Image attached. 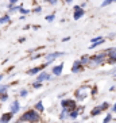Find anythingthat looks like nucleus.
I'll use <instances>...</instances> for the list:
<instances>
[{"label":"nucleus","instance_id":"f257e3e1","mask_svg":"<svg viewBox=\"0 0 116 123\" xmlns=\"http://www.w3.org/2000/svg\"><path fill=\"white\" fill-rule=\"evenodd\" d=\"M107 53L104 51H100V53H96V54L91 55V58H89V62H88V68H91V69H94V68H97V66L103 65V64H105L107 62Z\"/></svg>","mask_w":116,"mask_h":123},{"label":"nucleus","instance_id":"f03ea898","mask_svg":"<svg viewBox=\"0 0 116 123\" xmlns=\"http://www.w3.org/2000/svg\"><path fill=\"white\" fill-rule=\"evenodd\" d=\"M19 119L22 120L23 123H29V122H34V123H38L41 120V115L39 112L36 111V110H27L26 112H23V115L19 118Z\"/></svg>","mask_w":116,"mask_h":123},{"label":"nucleus","instance_id":"7ed1b4c3","mask_svg":"<svg viewBox=\"0 0 116 123\" xmlns=\"http://www.w3.org/2000/svg\"><path fill=\"white\" fill-rule=\"evenodd\" d=\"M91 95H92V87H89V85H82V87L77 88L76 92H74L76 100H78V101L87 100Z\"/></svg>","mask_w":116,"mask_h":123},{"label":"nucleus","instance_id":"20e7f679","mask_svg":"<svg viewBox=\"0 0 116 123\" xmlns=\"http://www.w3.org/2000/svg\"><path fill=\"white\" fill-rule=\"evenodd\" d=\"M61 107H62V111H65V112L69 114L72 110L77 108V100L76 99H62Z\"/></svg>","mask_w":116,"mask_h":123},{"label":"nucleus","instance_id":"39448f33","mask_svg":"<svg viewBox=\"0 0 116 123\" xmlns=\"http://www.w3.org/2000/svg\"><path fill=\"white\" fill-rule=\"evenodd\" d=\"M84 16H85V8H82L78 4H74L73 6V19L74 20H80Z\"/></svg>","mask_w":116,"mask_h":123},{"label":"nucleus","instance_id":"423d86ee","mask_svg":"<svg viewBox=\"0 0 116 123\" xmlns=\"http://www.w3.org/2000/svg\"><path fill=\"white\" fill-rule=\"evenodd\" d=\"M51 64H53V61H46L45 64H42V65H39V66H35V68L29 69V70H27V74H29V76H35V74H38L39 72L45 70V68L49 66V65H51Z\"/></svg>","mask_w":116,"mask_h":123},{"label":"nucleus","instance_id":"0eeeda50","mask_svg":"<svg viewBox=\"0 0 116 123\" xmlns=\"http://www.w3.org/2000/svg\"><path fill=\"white\" fill-rule=\"evenodd\" d=\"M62 55H65V53H62V51H53V53H49V54H45V60L46 61H53L54 62L57 58L62 57Z\"/></svg>","mask_w":116,"mask_h":123},{"label":"nucleus","instance_id":"6e6552de","mask_svg":"<svg viewBox=\"0 0 116 123\" xmlns=\"http://www.w3.org/2000/svg\"><path fill=\"white\" fill-rule=\"evenodd\" d=\"M49 80H51L50 74H49L47 72H45V70H42V72H39L38 74H36L35 81H38V83H45V81H49Z\"/></svg>","mask_w":116,"mask_h":123},{"label":"nucleus","instance_id":"1a4fd4ad","mask_svg":"<svg viewBox=\"0 0 116 123\" xmlns=\"http://www.w3.org/2000/svg\"><path fill=\"white\" fill-rule=\"evenodd\" d=\"M84 69H85V66L80 62V60H76V61L73 62V65H72V72L73 73H80V72H82Z\"/></svg>","mask_w":116,"mask_h":123},{"label":"nucleus","instance_id":"9d476101","mask_svg":"<svg viewBox=\"0 0 116 123\" xmlns=\"http://www.w3.org/2000/svg\"><path fill=\"white\" fill-rule=\"evenodd\" d=\"M12 116H14L12 112H4L3 115L0 116V123H10L12 120Z\"/></svg>","mask_w":116,"mask_h":123},{"label":"nucleus","instance_id":"9b49d317","mask_svg":"<svg viewBox=\"0 0 116 123\" xmlns=\"http://www.w3.org/2000/svg\"><path fill=\"white\" fill-rule=\"evenodd\" d=\"M19 110H20V103H19V100H14L11 103V105H10V112H12V114H18Z\"/></svg>","mask_w":116,"mask_h":123},{"label":"nucleus","instance_id":"f8f14e48","mask_svg":"<svg viewBox=\"0 0 116 123\" xmlns=\"http://www.w3.org/2000/svg\"><path fill=\"white\" fill-rule=\"evenodd\" d=\"M62 70H64V64H59V65H55V66L51 68V73H53L54 76H61Z\"/></svg>","mask_w":116,"mask_h":123},{"label":"nucleus","instance_id":"ddd939ff","mask_svg":"<svg viewBox=\"0 0 116 123\" xmlns=\"http://www.w3.org/2000/svg\"><path fill=\"white\" fill-rule=\"evenodd\" d=\"M7 23H11V16H10V14H4L3 16H0V26L7 25Z\"/></svg>","mask_w":116,"mask_h":123},{"label":"nucleus","instance_id":"4468645a","mask_svg":"<svg viewBox=\"0 0 116 123\" xmlns=\"http://www.w3.org/2000/svg\"><path fill=\"white\" fill-rule=\"evenodd\" d=\"M7 8H8V14H15V12L19 11V8H20V6H18V4H15V6H11V4H7Z\"/></svg>","mask_w":116,"mask_h":123},{"label":"nucleus","instance_id":"2eb2a0df","mask_svg":"<svg viewBox=\"0 0 116 123\" xmlns=\"http://www.w3.org/2000/svg\"><path fill=\"white\" fill-rule=\"evenodd\" d=\"M34 110H36L38 112H43L45 111V105H43V103L42 101H36L35 103V105H34Z\"/></svg>","mask_w":116,"mask_h":123},{"label":"nucleus","instance_id":"dca6fc26","mask_svg":"<svg viewBox=\"0 0 116 123\" xmlns=\"http://www.w3.org/2000/svg\"><path fill=\"white\" fill-rule=\"evenodd\" d=\"M105 53H107V57H116V46L115 47H108V49L105 50Z\"/></svg>","mask_w":116,"mask_h":123},{"label":"nucleus","instance_id":"f3484780","mask_svg":"<svg viewBox=\"0 0 116 123\" xmlns=\"http://www.w3.org/2000/svg\"><path fill=\"white\" fill-rule=\"evenodd\" d=\"M78 114H80V108H74V110H72V111L69 112V118L73 119V120H76V118L78 116Z\"/></svg>","mask_w":116,"mask_h":123},{"label":"nucleus","instance_id":"a211bd4d","mask_svg":"<svg viewBox=\"0 0 116 123\" xmlns=\"http://www.w3.org/2000/svg\"><path fill=\"white\" fill-rule=\"evenodd\" d=\"M101 112H103L101 107H100V105H97V107H94V108L91 111V116H97V115H100Z\"/></svg>","mask_w":116,"mask_h":123},{"label":"nucleus","instance_id":"6ab92c4d","mask_svg":"<svg viewBox=\"0 0 116 123\" xmlns=\"http://www.w3.org/2000/svg\"><path fill=\"white\" fill-rule=\"evenodd\" d=\"M89 58H91V55H89V54H84L82 57L80 58V62L84 66H87V65H88V62H89Z\"/></svg>","mask_w":116,"mask_h":123},{"label":"nucleus","instance_id":"aec40b11","mask_svg":"<svg viewBox=\"0 0 116 123\" xmlns=\"http://www.w3.org/2000/svg\"><path fill=\"white\" fill-rule=\"evenodd\" d=\"M104 42H105V39H104V38H103V39H100V41H96V42H93V43H92L91 46H89V49H91V50H93V49L99 47L100 45H103Z\"/></svg>","mask_w":116,"mask_h":123},{"label":"nucleus","instance_id":"412c9836","mask_svg":"<svg viewBox=\"0 0 116 123\" xmlns=\"http://www.w3.org/2000/svg\"><path fill=\"white\" fill-rule=\"evenodd\" d=\"M18 12H20V15H24V16H26V15H29L30 12H31V10H27V8H24L22 4H20V8H19Z\"/></svg>","mask_w":116,"mask_h":123},{"label":"nucleus","instance_id":"4be33fe9","mask_svg":"<svg viewBox=\"0 0 116 123\" xmlns=\"http://www.w3.org/2000/svg\"><path fill=\"white\" fill-rule=\"evenodd\" d=\"M45 20H46V22H49V23L54 22V20H55V14H50V15H46V16H45Z\"/></svg>","mask_w":116,"mask_h":123},{"label":"nucleus","instance_id":"5701e85b","mask_svg":"<svg viewBox=\"0 0 116 123\" xmlns=\"http://www.w3.org/2000/svg\"><path fill=\"white\" fill-rule=\"evenodd\" d=\"M68 118H69V114L65 112V111H61V114H59V120H65V119H68Z\"/></svg>","mask_w":116,"mask_h":123},{"label":"nucleus","instance_id":"b1692460","mask_svg":"<svg viewBox=\"0 0 116 123\" xmlns=\"http://www.w3.org/2000/svg\"><path fill=\"white\" fill-rule=\"evenodd\" d=\"M107 64H109V65H116V57H108L107 58Z\"/></svg>","mask_w":116,"mask_h":123},{"label":"nucleus","instance_id":"393cba45","mask_svg":"<svg viewBox=\"0 0 116 123\" xmlns=\"http://www.w3.org/2000/svg\"><path fill=\"white\" fill-rule=\"evenodd\" d=\"M111 120H112V114H107V116L103 119V123H111Z\"/></svg>","mask_w":116,"mask_h":123},{"label":"nucleus","instance_id":"a878e982","mask_svg":"<svg viewBox=\"0 0 116 123\" xmlns=\"http://www.w3.org/2000/svg\"><path fill=\"white\" fill-rule=\"evenodd\" d=\"M31 12H34V14H41L42 12V6H35Z\"/></svg>","mask_w":116,"mask_h":123},{"label":"nucleus","instance_id":"bb28decb","mask_svg":"<svg viewBox=\"0 0 116 123\" xmlns=\"http://www.w3.org/2000/svg\"><path fill=\"white\" fill-rule=\"evenodd\" d=\"M7 100H8V93L7 92L0 93V101H7Z\"/></svg>","mask_w":116,"mask_h":123},{"label":"nucleus","instance_id":"cd10ccee","mask_svg":"<svg viewBox=\"0 0 116 123\" xmlns=\"http://www.w3.org/2000/svg\"><path fill=\"white\" fill-rule=\"evenodd\" d=\"M112 3H115L113 0H104V1L101 3V7H103V8H104V7H108V6H111Z\"/></svg>","mask_w":116,"mask_h":123},{"label":"nucleus","instance_id":"c85d7f7f","mask_svg":"<svg viewBox=\"0 0 116 123\" xmlns=\"http://www.w3.org/2000/svg\"><path fill=\"white\" fill-rule=\"evenodd\" d=\"M100 107H101L103 111H107V110L109 108V103H108V101H104V103H101V104H100Z\"/></svg>","mask_w":116,"mask_h":123},{"label":"nucleus","instance_id":"c756f323","mask_svg":"<svg viewBox=\"0 0 116 123\" xmlns=\"http://www.w3.org/2000/svg\"><path fill=\"white\" fill-rule=\"evenodd\" d=\"M42 84H43V83H38V81H34V83H33V88H35V89H39V88H42Z\"/></svg>","mask_w":116,"mask_h":123},{"label":"nucleus","instance_id":"7c9ffc66","mask_svg":"<svg viewBox=\"0 0 116 123\" xmlns=\"http://www.w3.org/2000/svg\"><path fill=\"white\" fill-rule=\"evenodd\" d=\"M45 1H46L47 4H50V6H57L59 0H45Z\"/></svg>","mask_w":116,"mask_h":123},{"label":"nucleus","instance_id":"2f4dec72","mask_svg":"<svg viewBox=\"0 0 116 123\" xmlns=\"http://www.w3.org/2000/svg\"><path fill=\"white\" fill-rule=\"evenodd\" d=\"M27 95H29V92H27V89H22L20 92H19V96H20V98H26Z\"/></svg>","mask_w":116,"mask_h":123},{"label":"nucleus","instance_id":"473e14b6","mask_svg":"<svg viewBox=\"0 0 116 123\" xmlns=\"http://www.w3.org/2000/svg\"><path fill=\"white\" fill-rule=\"evenodd\" d=\"M7 89H8V85H0V93L7 92Z\"/></svg>","mask_w":116,"mask_h":123},{"label":"nucleus","instance_id":"72a5a7b5","mask_svg":"<svg viewBox=\"0 0 116 123\" xmlns=\"http://www.w3.org/2000/svg\"><path fill=\"white\" fill-rule=\"evenodd\" d=\"M100 39H103V37H100V35L93 37V38H92V43H93V42H96V41H100Z\"/></svg>","mask_w":116,"mask_h":123},{"label":"nucleus","instance_id":"f704fd0d","mask_svg":"<svg viewBox=\"0 0 116 123\" xmlns=\"http://www.w3.org/2000/svg\"><path fill=\"white\" fill-rule=\"evenodd\" d=\"M107 38H108V39H113V38H116V33H111Z\"/></svg>","mask_w":116,"mask_h":123},{"label":"nucleus","instance_id":"c9c22d12","mask_svg":"<svg viewBox=\"0 0 116 123\" xmlns=\"http://www.w3.org/2000/svg\"><path fill=\"white\" fill-rule=\"evenodd\" d=\"M19 0H8V4H11V6H15V4H18Z\"/></svg>","mask_w":116,"mask_h":123},{"label":"nucleus","instance_id":"e433bc0d","mask_svg":"<svg viewBox=\"0 0 116 123\" xmlns=\"http://www.w3.org/2000/svg\"><path fill=\"white\" fill-rule=\"evenodd\" d=\"M41 57H43L42 54H34V55H31V60H36V58H41Z\"/></svg>","mask_w":116,"mask_h":123},{"label":"nucleus","instance_id":"4c0bfd02","mask_svg":"<svg viewBox=\"0 0 116 123\" xmlns=\"http://www.w3.org/2000/svg\"><path fill=\"white\" fill-rule=\"evenodd\" d=\"M65 3L68 4V6H72V4H73V0H65Z\"/></svg>","mask_w":116,"mask_h":123},{"label":"nucleus","instance_id":"58836bf2","mask_svg":"<svg viewBox=\"0 0 116 123\" xmlns=\"http://www.w3.org/2000/svg\"><path fill=\"white\" fill-rule=\"evenodd\" d=\"M70 39V37H65V38H62V42H68Z\"/></svg>","mask_w":116,"mask_h":123},{"label":"nucleus","instance_id":"ea45409f","mask_svg":"<svg viewBox=\"0 0 116 123\" xmlns=\"http://www.w3.org/2000/svg\"><path fill=\"white\" fill-rule=\"evenodd\" d=\"M24 41H26V38H24V37H22V38H19V42H20V43H23Z\"/></svg>","mask_w":116,"mask_h":123},{"label":"nucleus","instance_id":"a19ab883","mask_svg":"<svg viewBox=\"0 0 116 123\" xmlns=\"http://www.w3.org/2000/svg\"><path fill=\"white\" fill-rule=\"evenodd\" d=\"M112 112H116V103L113 104V107H112Z\"/></svg>","mask_w":116,"mask_h":123},{"label":"nucleus","instance_id":"79ce46f5","mask_svg":"<svg viewBox=\"0 0 116 123\" xmlns=\"http://www.w3.org/2000/svg\"><path fill=\"white\" fill-rule=\"evenodd\" d=\"M12 123H23V122L20 119H18V120H15V122H12Z\"/></svg>","mask_w":116,"mask_h":123},{"label":"nucleus","instance_id":"37998d69","mask_svg":"<svg viewBox=\"0 0 116 123\" xmlns=\"http://www.w3.org/2000/svg\"><path fill=\"white\" fill-rule=\"evenodd\" d=\"M3 77H4V74H0V81L3 80Z\"/></svg>","mask_w":116,"mask_h":123},{"label":"nucleus","instance_id":"c03bdc74","mask_svg":"<svg viewBox=\"0 0 116 123\" xmlns=\"http://www.w3.org/2000/svg\"><path fill=\"white\" fill-rule=\"evenodd\" d=\"M73 123H78V122H73Z\"/></svg>","mask_w":116,"mask_h":123},{"label":"nucleus","instance_id":"a18cd8bd","mask_svg":"<svg viewBox=\"0 0 116 123\" xmlns=\"http://www.w3.org/2000/svg\"><path fill=\"white\" fill-rule=\"evenodd\" d=\"M29 123H34V122H29Z\"/></svg>","mask_w":116,"mask_h":123},{"label":"nucleus","instance_id":"49530a36","mask_svg":"<svg viewBox=\"0 0 116 123\" xmlns=\"http://www.w3.org/2000/svg\"><path fill=\"white\" fill-rule=\"evenodd\" d=\"M113 1H115V3H116V0H113Z\"/></svg>","mask_w":116,"mask_h":123},{"label":"nucleus","instance_id":"de8ad7c7","mask_svg":"<svg viewBox=\"0 0 116 123\" xmlns=\"http://www.w3.org/2000/svg\"><path fill=\"white\" fill-rule=\"evenodd\" d=\"M115 77H116V74H115Z\"/></svg>","mask_w":116,"mask_h":123}]
</instances>
